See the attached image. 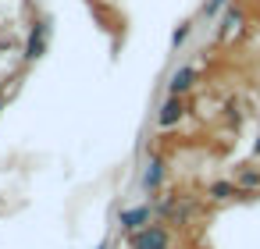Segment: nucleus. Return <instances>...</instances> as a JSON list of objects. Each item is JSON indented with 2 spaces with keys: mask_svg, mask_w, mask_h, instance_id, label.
Here are the masks:
<instances>
[{
  "mask_svg": "<svg viewBox=\"0 0 260 249\" xmlns=\"http://www.w3.org/2000/svg\"><path fill=\"white\" fill-rule=\"evenodd\" d=\"M160 182H164V160H160V157H153V160L146 164L143 189H146V192H157V189H160Z\"/></svg>",
  "mask_w": 260,
  "mask_h": 249,
  "instance_id": "nucleus-5",
  "label": "nucleus"
},
{
  "mask_svg": "<svg viewBox=\"0 0 260 249\" xmlns=\"http://www.w3.org/2000/svg\"><path fill=\"white\" fill-rule=\"evenodd\" d=\"M182 118H185L182 96H168V100L160 103V111H157V125H160V128H171V125H178Z\"/></svg>",
  "mask_w": 260,
  "mask_h": 249,
  "instance_id": "nucleus-2",
  "label": "nucleus"
},
{
  "mask_svg": "<svg viewBox=\"0 0 260 249\" xmlns=\"http://www.w3.org/2000/svg\"><path fill=\"white\" fill-rule=\"evenodd\" d=\"M224 4H228V0H207V8H203V11H207V15H217Z\"/></svg>",
  "mask_w": 260,
  "mask_h": 249,
  "instance_id": "nucleus-9",
  "label": "nucleus"
},
{
  "mask_svg": "<svg viewBox=\"0 0 260 249\" xmlns=\"http://www.w3.org/2000/svg\"><path fill=\"white\" fill-rule=\"evenodd\" d=\"M235 185H239V189H256V185H260V167L242 164V171L235 174Z\"/></svg>",
  "mask_w": 260,
  "mask_h": 249,
  "instance_id": "nucleus-7",
  "label": "nucleus"
},
{
  "mask_svg": "<svg viewBox=\"0 0 260 249\" xmlns=\"http://www.w3.org/2000/svg\"><path fill=\"white\" fill-rule=\"evenodd\" d=\"M150 217H153V210H150V206H128V210H121V228L132 235V231L146 228V224H150Z\"/></svg>",
  "mask_w": 260,
  "mask_h": 249,
  "instance_id": "nucleus-3",
  "label": "nucleus"
},
{
  "mask_svg": "<svg viewBox=\"0 0 260 249\" xmlns=\"http://www.w3.org/2000/svg\"><path fill=\"white\" fill-rule=\"evenodd\" d=\"M253 153H256V157H260V139H256V146H253Z\"/></svg>",
  "mask_w": 260,
  "mask_h": 249,
  "instance_id": "nucleus-11",
  "label": "nucleus"
},
{
  "mask_svg": "<svg viewBox=\"0 0 260 249\" xmlns=\"http://www.w3.org/2000/svg\"><path fill=\"white\" fill-rule=\"evenodd\" d=\"M192 86H196V72L192 68H178L171 75V82H168V96H185Z\"/></svg>",
  "mask_w": 260,
  "mask_h": 249,
  "instance_id": "nucleus-4",
  "label": "nucleus"
},
{
  "mask_svg": "<svg viewBox=\"0 0 260 249\" xmlns=\"http://www.w3.org/2000/svg\"><path fill=\"white\" fill-rule=\"evenodd\" d=\"M239 192H242V189H239L235 182H214V185H210V196H214V199H232V196H239Z\"/></svg>",
  "mask_w": 260,
  "mask_h": 249,
  "instance_id": "nucleus-8",
  "label": "nucleus"
},
{
  "mask_svg": "<svg viewBox=\"0 0 260 249\" xmlns=\"http://www.w3.org/2000/svg\"><path fill=\"white\" fill-rule=\"evenodd\" d=\"M185 36H189V25H182V29H175V36H171V43L178 47V43H185Z\"/></svg>",
  "mask_w": 260,
  "mask_h": 249,
  "instance_id": "nucleus-10",
  "label": "nucleus"
},
{
  "mask_svg": "<svg viewBox=\"0 0 260 249\" xmlns=\"http://www.w3.org/2000/svg\"><path fill=\"white\" fill-rule=\"evenodd\" d=\"M128 245L132 249H171V231L160 224H146L128 235Z\"/></svg>",
  "mask_w": 260,
  "mask_h": 249,
  "instance_id": "nucleus-1",
  "label": "nucleus"
},
{
  "mask_svg": "<svg viewBox=\"0 0 260 249\" xmlns=\"http://www.w3.org/2000/svg\"><path fill=\"white\" fill-rule=\"evenodd\" d=\"M47 29H50L47 22H36V25H32V32H29V47H25L29 57H40V54H43V47H47Z\"/></svg>",
  "mask_w": 260,
  "mask_h": 249,
  "instance_id": "nucleus-6",
  "label": "nucleus"
}]
</instances>
